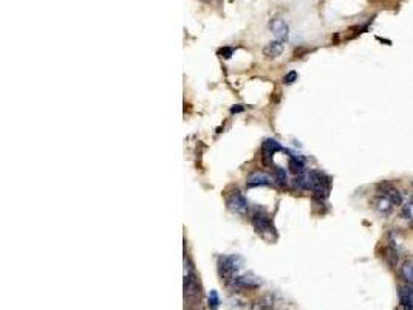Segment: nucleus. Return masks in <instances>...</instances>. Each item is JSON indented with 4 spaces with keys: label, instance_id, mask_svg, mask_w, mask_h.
Wrapping results in <instances>:
<instances>
[{
    "label": "nucleus",
    "instance_id": "aec40b11",
    "mask_svg": "<svg viewBox=\"0 0 413 310\" xmlns=\"http://www.w3.org/2000/svg\"><path fill=\"white\" fill-rule=\"evenodd\" d=\"M241 109H243V107H232V109H231V112H232V113H235V112H240Z\"/></svg>",
    "mask_w": 413,
    "mask_h": 310
},
{
    "label": "nucleus",
    "instance_id": "20e7f679",
    "mask_svg": "<svg viewBox=\"0 0 413 310\" xmlns=\"http://www.w3.org/2000/svg\"><path fill=\"white\" fill-rule=\"evenodd\" d=\"M228 208L232 213L240 214V216H244L247 213V202L237 190L228 197Z\"/></svg>",
    "mask_w": 413,
    "mask_h": 310
},
{
    "label": "nucleus",
    "instance_id": "423d86ee",
    "mask_svg": "<svg viewBox=\"0 0 413 310\" xmlns=\"http://www.w3.org/2000/svg\"><path fill=\"white\" fill-rule=\"evenodd\" d=\"M373 208H375V211L379 213L381 216H388V214H391V211H393L395 203L391 202L387 196H384V194L379 193V194L373 199Z\"/></svg>",
    "mask_w": 413,
    "mask_h": 310
},
{
    "label": "nucleus",
    "instance_id": "412c9836",
    "mask_svg": "<svg viewBox=\"0 0 413 310\" xmlns=\"http://www.w3.org/2000/svg\"><path fill=\"white\" fill-rule=\"evenodd\" d=\"M411 186H413V183H411Z\"/></svg>",
    "mask_w": 413,
    "mask_h": 310
},
{
    "label": "nucleus",
    "instance_id": "f3484780",
    "mask_svg": "<svg viewBox=\"0 0 413 310\" xmlns=\"http://www.w3.org/2000/svg\"><path fill=\"white\" fill-rule=\"evenodd\" d=\"M209 305H211L212 308H217V307H218V295H217V292H211V293H209Z\"/></svg>",
    "mask_w": 413,
    "mask_h": 310
},
{
    "label": "nucleus",
    "instance_id": "6e6552de",
    "mask_svg": "<svg viewBox=\"0 0 413 310\" xmlns=\"http://www.w3.org/2000/svg\"><path fill=\"white\" fill-rule=\"evenodd\" d=\"M379 193L387 196L391 202L396 205H402V194L398 188H395L393 184H390V183H382L379 184Z\"/></svg>",
    "mask_w": 413,
    "mask_h": 310
},
{
    "label": "nucleus",
    "instance_id": "9b49d317",
    "mask_svg": "<svg viewBox=\"0 0 413 310\" xmlns=\"http://www.w3.org/2000/svg\"><path fill=\"white\" fill-rule=\"evenodd\" d=\"M283 48H285L283 40L277 39V40H273V42L268 44V45L265 47L263 53H265V56H268V57H277V56H280V54L283 53Z\"/></svg>",
    "mask_w": 413,
    "mask_h": 310
},
{
    "label": "nucleus",
    "instance_id": "6ab92c4d",
    "mask_svg": "<svg viewBox=\"0 0 413 310\" xmlns=\"http://www.w3.org/2000/svg\"><path fill=\"white\" fill-rule=\"evenodd\" d=\"M276 304H277V302L274 301V304H273V305H271L270 308H268V310H285V308H280V307H277Z\"/></svg>",
    "mask_w": 413,
    "mask_h": 310
},
{
    "label": "nucleus",
    "instance_id": "4468645a",
    "mask_svg": "<svg viewBox=\"0 0 413 310\" xmlns=\"http://www.w3.org/2000/svg\"><path fill=\"white\" fill-rule=\"evenodd\" d=\"M401 273H402L404 279H405L408 284H413V261H407V262L402 265Z\"/></svg>",
    "mask_w": 413,
    "mask_h": 310
},
{
    "label": "nucleus",
    "instance_id": "2eb2a0df",
    "mask_svg": "<svg viewBox=\"0 0 413 310\" xmlns=\"http://www.w3.org/2000/svg\"><path fill=\"white\" fill-rule=\"evenodd\" d=\"M274 178H276V183H277L279 186H285V184L288 183V177H286L285 169H282V168H279V166L274 168Z\"/></svg>",
    "mask_w": 413,
    "mask_h": 310
},
{
    "label": "nucleus",
    "instance_id": "f8f14e48",
    "mask_svg": "<svg viewBox=\"0 0 413 310\" xmlns=\"http://www.w3.org/2000/svg\"><path fill=\"white\" fill-rule=\"evenodd\" d=\"M270 177L263 172H253L250 177H247V186L250 188H254V186H265V184H270Z\"/></svg>",
    "mask_w": 413,
    "mask_h": 310
},
{
    "label": "nucleus",
    "instance_id": "0eeeda50",
    "mask_svg": "<svg viewBox=\"0 0 413 310\" xmlns=\"http://www.w3.org/2000/svg\"><path fill=\"white\" fill-rule=\"evenodd\" d=\"M253 223L256 226V230L259 233H273L274 231V226L271 225V220L268 217L263 211H256L253 214Z\"/></svg>",
    "mask_w": 413,
    "mask_h": 310
},
{
    "label": "nucleus",
    "instance_id": "9d476101",
    "mask_svg": "<svg viewBox=\"0 0 413 310\" xmlns=\"http://www.w3.org/2000/svg\"><path fill=\"white\" fill-rule=\"evenodd\" d=\"M271 31L280 39V40H286L288 39V25L285 24V20L282 19H274L273 22L270 24Z\"/></svg>",
    "mask_w": 413,
    "mask_h": 310
},
{
    "label": "nucleus",
    "instance_id": "1a4fd4ad",
    "mask_svg": "<svg viewBox=\"0 0 413 310\" xmlns=\"http://www.w3.org/2000/svg\"><path fill=\"white\" fill-rule=\"evenodd\" d=\"M282 151V146H280V143L276 141V140H265L263 144H262V152H263V160L265 161H270L276 152Z\"/></svg>",
    "mask_w": 413,
    "mask_h": 310
},
{
    "label": "nucleus",
    "instance_id": "f257e3e1",
    "mask_svg": "<svg viewBox=\"0 0 413 310\" xmlns=\"http://www.w3.org/2000/svg\"><path fill=\"white\" fill-rule=\"evenodd\" d=\"M238 258H229V256H220L218 258V273L221 281L231 287L232 282L235 281V278L238 276V270H240V264H238Z\"/></svg>",
    "mask_w": 413,
    "mask_h": 310
},
{
    "label": "nucleus",
    "instance_id": "f03ea898",
    "mask_svg": "<svg viewBox=\"0 0 413 310\" xmlns=\"http://www.w3.org/2000/svg\"><path fill=\"white\" fill-rule=\"evenodd\" d=\"M306 175H308L309 191L313 193L314 199L325 200L328 197V191H329V178L317 171H311Z\"/></svg>",
    "mask_w": 413,
    "mask_h": 310
},
{
    "label": "nucleus",
    "instance_id": "7ed1b4c3",
    "mask_svg": "<svg viewBox=\"0 0 413 310\" xmlns=\"http://www.w3.org/2000/svg\"><path fill=\"white\" fill-rule=\"evenodd\" d=\"M200 287L195 276V272L192 270L191 264L184 259V296L188 299H194L200 295Z\"/></svg>",
    "mask_w": 413,
    "mask_h": 310
},
{
    "label": "nucleus",
    "instance_id": "dca6fc26",
    "mask_svg": "<svg viewBox=\"0 0 413 310\" xmlns=\"http://www.w3.org/2000/svg\"><path fill=\"white\" fill-rule=\"evenodd\" d=\"M402 216H404V219H407V220H413V200H410L408 203L404 205V208H402Z\"/></svg>",
    "mask_w": 413,
    "mask_h": 310
},
{
    "label": "nucleus",
    "instance_id": "a211bd4d",
    "mask_svg": "<svg viewBox=\"0 0 413 310\" xmlns=\"http://www.w3.org/2000/svg\"><path fill=\"white\" fill-rule=\"evenodd\" d=\"M283 81H285V84H293L294 81H297V73L296 72H290L283 78Z\"/></svg>",
    "mask_w": 413,
    "mask_h": 310
},
{
    "label": "nucleus",
    "instance_id": "ddd939ff",
    "mask_svg": "<svg viewBox=\"0 0 413 310\" xmlns=\"http://www.w3.org/2000/svg\"><path fill=\"white\" fill-rule=\"evenodd\" d=\"M303 168H305V164H303V160L297 155H290V169L293 174L296 175H300L303 174Z\"/></svg>",
    "mask_w": 413,
    "mask_h": 310
},
{
    "label": "nucleus",
    "instance_id": "39448f33",
    "mask_svg": "<svg viewBox=\"0 0 413 310\" xmlns=\"http://www.w3.org/2000/svg\"><path fill=\"white\" fill-rule=\"evenodd\" d=\"M398 298L402 310H413V284H402L398 287Z\"/></svg>",
    "mask_w": 413,
    "mask_h": 310
}]
</instances>
